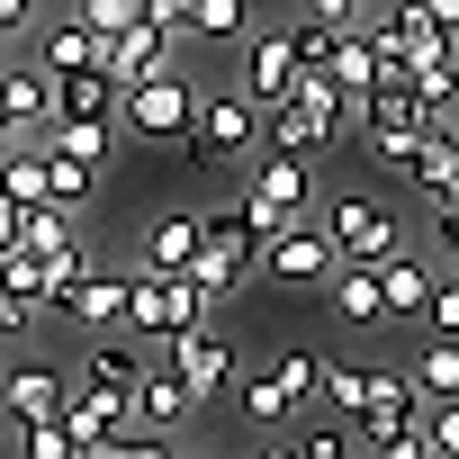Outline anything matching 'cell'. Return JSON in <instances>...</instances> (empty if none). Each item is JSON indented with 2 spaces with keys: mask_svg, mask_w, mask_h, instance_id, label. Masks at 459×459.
<instances>
[{
  "mask_svg": "<svg viewBox=\"0 0 459 459\" xmlns=\"http://www.w3.org/2000/svg\"><path fill=\"white\" fill-rule=\"evenodd\" d=\"M117 108H126V91H117L108 64H73V73H55V117H117Z\"/></svg>",
  "mask_w": 459,
  "mask_h": 459,
  "instance_id": "e0dca14e",
  "label": "cell"
},
{
  "mask_svg": "<svg viewBox=\"0 0 459 459\" xmlns=\"http://www.w3.org/2000/svg\"><path fill=\"white\" fill-rule=\"evenodd\" d=\"M423 325H432V333H459V271H450V280H432V298H423Z\"/></svg>",
  "mask_w": 459,
  "mask_h": 459,
  "instance_id": "d590c367",
  "label": "cell"
},
{
  "mask_svg": "<svg viewBox=\"0 0 459 459\" xmlns=\"http://www.w3.org/2000/svg\"><path fill=\"white\" fill-rule=\"evenodd\" d=\"M162 351H171V369L189 378V396H198V405H207V396H225V378H235V351H225V333H216L207 316H198V325H180Z\"/></svg>",
  "mask_w": 459,
  "mask_h": 459,
  "instance_id": "30bf717a",
  "label": "cell"
},
{
  "mask_svg": "<svg viewBox=\"0 0 459 459\" xmlns=\"http://www.w3.org/2000/svg\"><path fill=\"white\" fill-rule=\"evenodd\" d=\"M342 126H351V100L333 91V73H298V91L271 108V144H289V153H325V144H342Z\"/></svg>",
  "mask_w": 459,
  "mask_h": 459,
  "instance_id": "3957f363",
  "label": "cell"
},
{
  "mask_svg": "<svg viewBox=\"0 0 459 459\" xmlns=\"http://www.w3.org/2000/svg\"><path fill=\"white\" fill-rule=\"evenodd\" d=\"M73 19H82V28H100V37H117L126 19H144V0H73Z\"/></svg>",
  "mask_w": 459,
  "mask_h": 459,
  "instance_id": "e575fe53",
  "label": "cell"
},
{
  "mask_svg": "<svg viewBox=\"0 0 459 459\" xmlns=\"http://www.w3.org/2000/svg\"><path fill=\"white\" fill-rule=\"evenodd\" d=\"M325 73H333V91H342V100H360V91L378 82V37H369V28H351V37H342V55H333Z\"/></svg>",
  "mask_w": 459,
  "mask_h": 459,
  "instance_id": "83f0119b",
  "label": "cell"
},
{
  "mask_svg": "<svg viewBox=\"0 0 459 459\" xmlns=\"http://www.w3.org/2000/svg\"><path fill=\"white\" fill-rule=\"evenodd\" d=\"M280 387H289V405L307 414V405H325V360L316 351H280V369H271Z\"/></svg>",
  "mask_w": 459,
  "mask_h": 459,
  "instance_id": "f546056e",
  "label": "cell"
},
{
  "mask_svg": "<svg viewBox=\"0 0 459 459\" xmlns=\"http://www.w3.org/2000/svg\"><path fill=\"white\" fill-rule=\"evenodd\" d=\"M333 307H342V325H387L378 262H342V271H333Z\"/></svg>",
  "mask_w": 459,
  "mask_h": 459,
  "instance_id": "44dd1931",
  "label": "cell"
},
{
  "mask_svg": "<svg viewBox=\"0 0 459 459\" xmlns=\"http://www.w3.org/2000/svg\"><path fill=\"white\" fill-rule=\"evenodd\" d=\"M207 253V207H162L144 225V271H189Z\"/></svg>",
  "mask_w": 459,
  "mask_h": 459,
  "instance_id": "4fadbf2b",
  "label": "cell"
},
{
  "mask_svg": "<svg viewBox=\"0 0 459 459\" xmlns=\"http://www.w3.org/2000/svg\"><path fill=\"white\" fill-rule=\"evenodd\" d=\"M0 64H10V46H0Z\"/></svg>",
  "mask_w": 459,
  "mask_h": 459,
  "instance_id": "b9f144b4",
  "label": "cell"
},
{
  "mask_svg": "<svg viewBox=\"0 0 459 459\" xmlns=\"http://www.w3.org/2000/svg\"><path fill=\"white\" fill-rule=\"evenodd\" d=\"M423 135H432V117H423V126H351V144H360V153H369L378 171H414Z\"/></svg>",
  "mask_w": 459,
  "mask_h": 459,
  "instance_id": "cb8c5ba5",
  "label": "cell"
},
{
  "mask_svg": "<svg viewBox=\"0 0 459 459\" xmlns=\"http://www.w3.org/2000/svg\"><path fill=\"white\" fill-rule=\"evenodd\" d=\"M28 28H37V0H0V46L28 37Z\"/></svg>",
  "mask_w": 459,
  "mask_h": 459,
  "instance_id": "74e56055",
  "label": "cell"
},
{
  "mask_svg": "<svg viewBox=\"0 0 459 459\" xmlns=\"http://www.w3.org/2000/svg\"><path fill=\"white\" fill-rule=\"evenodd\" d=\"M144 360H153V351H135V333H108V342L91 351V387H108V396H126V405H135Z\"/></svg>",
  "mask_w": 459,
  "mask_h": 459,
  "instance_id": "603a6c76",
  "label": "cell"
},
{
  "mask_svg": "<svg viewBox=\"0 0 459 459\" xmlns=\"http://www.w3.org/2000/svg\"><path fill=\"white\" fill-rule=\"evenodd\" d=\"M325 235H333V253L342 262H387L405 235H396V207L378 198V189H342L333 207H325Z\"/></svg>",
  "mask_w": 459,
  "mask_h": 459,
  "instance_id": "8992f818",
  "label": "cell"
},
{
  "mask_svg": "<svg viewBox=\"0 0 459 459\" xmlns=\"http://www.w3.org/2000/svg\"><path fill=\"white\" fill-rule=\"evenodd\" d=\"M244 423H262V432H280V423H298V405H289V387H280V378H253V387H244Z\"/></svg>",
  "mask_w": 459,
  "mask_h": 459,
  "instance_id": "4dcf8cb0",
  "label": "cell"
},
{
  "mask_svg": "<svg viewBox=\"0 0 459 459\" xmlns=\"http://www.w3.org/2000/svg\"><path fill=\"white\" fill-rule=\"evenodd\" d=\"M414 189H423V207H441V198H459V126H432L423 135V153H414V171H405Z\"/></svg>",
  "mask_w": 459,
  "mask_h": 459,
  "instance_id": "d6986e66",
  "label": "cell"
},
{
  "mask_svg": "<svg viewBox=\"0 0 459 459\" xmlns=\"http://www.w3.org/2000/svg\"><path fill=\"white\" fill-rule=\"evenodd\" d=\"M37 64H46V73H73V64H100V28H82V19L46 28V37H37Z\"/></svg>",
  "mask_w": 459,
  "mask_h": 459,
  "instance_id": "4316f807",
  "label": "cell"
},
{
  "mask_svg": "<svg viewBox=\"0 0 459 459\" xmlns=\"http://www.w3.org/2000/svg\"><path fill=\"white\" fill-rule=\"evenodd\" d=\"M351 441H360V432H307V441H298V450H307V459H342V450H351Z\"/></svg>",
  "mask_w": 459,
  "mask_h": 459,
  "instance_id": "ab89813d",
  "label": "cell"
},
{
  "mask_svg": "<svg viewBox=\"0 0 459 459\" xmlns=\"http://www.w3.org/2000/svg\"><path fill=\"white\" fill-rule=\"evenodd\" d=\"M423 432H432V450H441V459H459V396L423 405Z\"/></svg>",
  "mask_w": 459,
  "mask_h": 459,
  "instance_id": "8d00e7d4",
  "label": "cell"
},
{
  "mask_svg": "<svg viewBox=\"0 0 459 459\" xmlns=\"http://www.w3.org/2000/svg\"><path fill=\"white\" fill-rule=\"evenodd\" d=\"M316 19H342V28H360V0H307Z\"/></svg>",
  "mask_w": 459,
  "mask_h": 459,
  "instance_id": "60d3db41",
  "label": "cell"
},
{
  "mask_svg": "<svg viewBox=\"0 0 459 459\" xmlns=\"http://www.w3.org/2000/svg\"><path fill=\"white\" fill-rule=\"evenodd\" d=\"M360 441H369V450H387V459H432V432H423V387H414V369H378V378H369Z\"/></svg>",
  "mask_w": 459,
  "mask_h": 459,
  "instance_id": "6da1fadb",
  "label": "cell"
},
{
  "mask_svg": "<svg viewBox=\"0 0 459 459\" xmlns=\"http://www.w3.org/2000/svg\"><path fill=\"white\" fill-rule=\"evenodd\" d=\"M189 37H244V0H189Z\"/></svg>",
  "mask_w": 459,
  "mask_h": 459,
  "instance_id": "1f68e13d",
  "label": "cell"
},
{
  "mask_svg": "<svg viewBox=\"0 0 459 459\" xmlns=\"http://www.w3.org/2000/svg\"><path fill=\"white\" fill-rule=\"evenodd\" d=\"M19 244H28L55 280H73V271L91 262V253H82V207H55V198H46V207H28V235H19Z\"/></svg>",
  "mask_w": 459,
  "mask_h": 459,
  "instance_id": "7c38bea8",
  "label": "cell"
},
{
  "mask_svg": "<svg viewBox=\"0 0 459 459\" xmlns=\"http://www.w3.org/2000/svg\"><path fill=\"white\" fill-rule=\"evenodd\" d=\"M19 450H28V459H73L82 441H73V423H64V414H46V423H19Z\"/></svg>",
  "mask_w": 459,
  "mask_h": 459,
  "instance_id": "836d02e7",
  "label": "cell"
},
{
  "mask_svg": "<svg viewBox=\"0 0 459 459\" xmlns=\"http://www.w3.org/2000/svg\"><path fill=\"white\" fill-rule=\"evenodd\" d=\"M0 108H10V135H46L55 126V73L46 64H0Z\"/></svg>",
  "mask_w": 459,
  "mask_h": 459,
  "instance_id": "5bb4252c",
  "label": "cell"
},
{
  "mask_svg": "<svg viewBox=\"0 0 459 459\" xmlns=\"http://www.w3.org/2000/svg\"><path fill=\"white\" fill-rule=\"evenodd\" d=\"M298 73H307V64H298V37H253V46H244V91H253L262 108H280V100L298 91Z\"/></svg>",
  "mask_w": 459,
  "mask_h": 459,
  "instance_id": "9a60e30c",
  "label": "cell"
},
{
  "mask_svg": "<svg viewBox=\"0 0 459 459\" xmlns=\"http://www.w3.org/2000/svg\"><path fill=\"white\" fill-rule=\"evenodd\" d=\"M126 414H135V405H126V396H108V387H91V378L64 396V423H73V441H82V450H108V432H117Z\"/></svg>",
  "mask_w": 459,
  "mask_h": 459,
  "instance_id": "ac0fdd59",
  "label": "cell"
},
{
  "mask_svg": "<svg viewBox=\"0 0 459 459\" xmlns=\"http://www.w3.org/2000/svg\"><path fill=\"white\" fill-rule=\"evenodd\" d=\"M289 37H298V64H307V73H325V64L342 55V37H351V28H342V19H316V10H307V19L289 28Z\"/></svg>",
  "mask_w": 459,
  "mask_h": 459,
  "instance_id": "f1b7e54d",
  "label": "cell"
},
{
  "mask_svg": "<svg viewBox=\"0 0 459 459\" xmlns=\"http://www.w3.org/2000/svg\"><path fill=\"white\" fill-rule=\"evenodd\" d=\"M46 198H55V207H91V198H100V162L46 144Z\"/></svg>",
  "mask_w": 459,
  "mask_h": 459,
  "instance_id": "d4e9b609",
  "label": "cell"
},
{
  "mask_svg": "<svg viewBox=\"0 0 459 459\" xmlns=\"http://www.w3.org/2000/svg\"><path fill=\"white\" fill-rule=\"evenodd\" d=\"M46 316H73V325H91V333H117V325H126V280H108V271L82 262L73 280H55Z\"/></svg>",
  "mask_w": 459,
  "mask_h": 459,
  "instance_id": "9c48e42d",
  "label": "cell"
},
{
  "mask_svg": "<svg viewBox=\"0 0 459 459\" xmlns=\"http://www.w3.org/2000/svg\"><path fill=\"white\" fill-rule=\"evenodd\" d=\"M19 235H28V207H19V198H10V189H0V253H10V244H19Z\"/></svg>",
  "mask_w": 459,
  "mask_h": 459,
  "instance_id": "f35d334b",
  "label": "cell"
},
{
  "mask_svg": "<svg viewBox=\"0 0 459 459\" xmlns=\"http://www.w3.org/2000/svg\"><path fill=\"white\" fill-rule=\"evenodd\" d=\"M432 280H441V271H432L423 253H405V244H396V253L378 262V289H387V316H423V298H432Z\"/></svg>",
  "mask_w": 459,
  "mask_h": 459,
  "instance_id": "ffe728a7",
  "label": "cell"
},
{
  "mask_svg": "<svg viewBox=\"0 0 459 459\" xmlns=\"http://www.w3.org/2000/svg\"><path fill=\"white\" fill-rule=\"evenodd\" d=\"M64 369H46V360H28V369H10L0 378V414L10 423H46V414H64Z\"/></svg>",
  "mask_w": 459,
  "mask_h": 459,
  "instance_id": "2e32d148",
  "label": "cell"
},
{
  "mask_svg": "<svg viewBox=\"0 0 459 459\" xmlns=\"http://www.w3.org/2000/svg\"><path fill=\"white\" fill-rule=\"evenodd\" d=\"M189 117H198V91L180 82V64H162L153 82H135V91H126V108H117V126H126V135H144V144L189 135Z\"/></svg>",
  "mask_w": 459,
  "mask_h": 459,
  "instance_id": "52a82bcc",
  "label": "cell"
},
{
  "mask_svg": "<svg viewBox=\"0 0 459 459\" xmlns=\"http://www.w3.org/2000/svg\"><path fill=\"white\" fill-rule=\"evenodd\" d=\"M262 271L271 280H289V289H316V280H333L342 271V253H333V235H325V216L307 225H280V235H271V253H262Z\"/></svg>",
  "mask_w": 459,
  "mask_h": 459,
  "instance_id": "ba28073f",
  "label": "cell"
},
{
  "mask_svg": "<svg viewBox=\"0 0 459 459\" xmlns=\"http://www.w3.org/2000/svg\"><path fill=\"white\" fill-rule=\"evenodd\" d=\"M180 144H189L198 162H253V153L271 144V135H262V100H253V91H207Z\"/></svg>",
  "mask_w": 459,
  "mask_h": 459,
  "instance_id": "277c9868",
  "label": "cell"
},
{
  "mask_svg": "<svg viewBox=\"0 0 459 459\" xmlns=\"http://www.w3.org/2000/svg\"><path fill=\"white\" fill-rule=\"evenodd\" d=\"M414 387H423V405L459 396V333H432V342L414 351Z\"/></svg>",
  "mask_w": 459,
  "mask_h": 459,
  "instance_id": "484cf974",
  "label": "cell"
},
{
  "mask_svg": "<svg viewBox=\"0 0 459 459\" xmlns=\"http://www.w3.org/2000/svg\"><path fill=\"white\" fill-rule=\"evenodd\" d=\"M369 378H378V369H325V405H333L342 423H360V405H369Z\"/></svg>",
  "mask_w": 459,
  "mask_h": 459,
  "instance_id": "d6a6232c",
  "label": "cell"
},
{
  "mask_svg": "<svg viewBox=\"0 0 459 459\" xmlns=\"http://www.w3.org/2000/svg\"><path fill=\"white\" fill-rule=\"evenodd\" d=\"M198 316H216V307L198 298L189 271H135V280H126V333H135V342H171V333L198 325Z\"/></svg>",
  "mask_w": 459,
  "mask_h": 459,
  "instance_id": "5b68a950",
  "label": "cell"
},
{
  "mask_svg": "<svg viewBox=\"0 0 459 459\" xmlns=\"http://www.w3.org/2000/svg\"><path fill=\"white\" fill-rule=\"evenodd\" d=\"M171 46H180L171 28H153V19H126L117 37H100V64L117 73V91H135V82H153V73L171 64Z\"/></svg>",
  "mask_w": 459,
  "mask_h": 459,
  "instance_id": "8fae6325",
  "label": "cell"
},
{
  "mask_svg": "<svg viewBox=\"0 0 459 459\" xmlns=\"http://www.w3.org/2000/svg\"><path fill=\"white\" fill-rule=\"evenodd\" d=\"M189 280H198V298H207V307H225V298H235L244 280H262V271H253L235 244H216V235H207V253L189 262Z\"/></svg>",
  "mask_w": 459,
  "mask_h": 459,
  "instance_id": "7402d4cb",
  "label": "cell"
},
{
  "mask_svg": "<svg viewBox=\"0 0 459 459\" xmlns=\"http://www.w3.org/2000/svg\"><path fill=\"white\" fill-rule=\"evenodd\" d=\"M307 162H316V153H289V144H262V153H253V189H244V207H253V225H262V244L316 207V171H307Z\"/></svg>",
  "mask_w": 459,
  "mask_h": 459,
  "instance_id": "7a4b0ae2",
  "label": "cell"
}]
</instances>
